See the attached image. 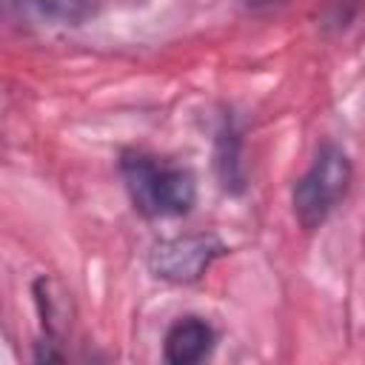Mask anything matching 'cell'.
<instances>
[{
	"mask_svg": "<svg viewBox=\"0 0 365 365\" xmlns=\"http://www.w3.org/2000/svg\"><path fill=\"white\" fill-rule=\"evenodd\" d=\"M120 171L134 205L148 217H177L194 205V177L180 165L131 151L123 157Z\"/></svg>",
	"mask_w": 365,
	"mask_h": 365,
	"instance_id": "cell-1",
	"label": "cell"
},
{
	"mask_svg": "<svg viewBox=\"0 0 365 365\" xmlns=\"http://www.w3.org/2000/svg\"><path fill=\"white\" fill-rule=\"evenodd\" d=\"M351 185V160L342 148L325 145L314 165L302 174L294 188V214L305 231L322 225L336 202L348 194Z\"/></svg>",
	"mask_w": 365,
	"mask_h": 365,
	"instance_id": "cell-2",
	"label": "cell"
},
{
	"mask_svg": "<svg viewBox=\"0 0 365 365\" xmlns=\"http://www.w3.org/2000/svg\"><path fill=\"white\" fill-rule=\"evenodd\" d=\"M222 254L214 237H174L151 251V271L171 282H194Z\"/></svg>",
	"mask_w": 365,
	"mask_h": 365,
	"instance_id": "cell-3",
	"label": "cell"
},
{
	"mask_svg": "<svg viewBox=\"0 0 365 365\" xmlns=\"http://www.w3.org/2000/svg\"><path fill=\"white\" fill-rule=\"evenodd\" d=\"M214 331L200 317L177 319L165 334V359L174 365H191L211 351Z\"/></svg>",
	"mask_w": 365,
	"mask_h": 365,
	"instance_id": "cell-4",
	"label": "cell"
}]
</instances>
